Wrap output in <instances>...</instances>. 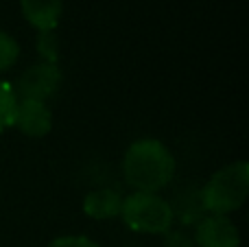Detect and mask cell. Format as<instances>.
Returning <instances> with one entry per match:
<instances>
[{"label": "cell", "mask_w": 249, "mask_h": 247, "mask_svg": "<svg viewBox=\"0 0 249 247\" xmlns=\"http://www.w3.org/2000/svg\"><path fill=\"white\" fill-rule=\"evenodd\" d=\"M123 177L138 193H158L175 177V158L162 140L140 138L124 151Z\"/></svg>", "instance_id": "1"}, {"label": "cell", "mask_w": 249, "mask_h": 247, "mask_svg": "<svg viewBox=\"0 0 249 247\" xmlns=\"http://www.w3.org/2000/svg\"><path fill=\"white\" fill-rule=\"evenodd\" d=\"M249 195V164L245 160L219 169L201 188L199 199L208 214H232L247 201Z\"/></svg>", "instance_id": "2"}, {"label": "cell", "mask_w": 249, "mask_h": 247, "mask_svg": "<svg viewBox=\"0 0 249 247\" xmlns=\"http://www.w3.org/2000/svg\"><path fill=\"white\" fill-rule=\"evenodd\" d=\"M124 226L140 234H166L173 228L171 201L160 197L158 193H131L123 197L121 214Z\"/></svg>", "instance_id": "3"}, {"label": "cell", "mask_w": 249, "mask_h": 247, "mask_svg": "<svg viewBox=\"0 0 249 247\" xmlns=\"http://www.w3.org/2000/svg\"><path fill=\"white\" fill-rule=\"evenodd\" d=\"M59 86H61L59 66L39 61V64L31 66V68H26L22 72V77L18 79L16 88H13V94H16V99H31L46 103L51 96L57 94Z\"/></svg>", "instance_id": "4"}, {"label": "cell", "mask_w": 249, "mask_h": 247, "mask_svg": "<svg viewBox=\"0 0 249 247\" xmlns=\"http://www.w3.org/2000/svg\"><path fill=\"white\" fill-rule=\"evenodd\" d=\"M11 127L29 138H44L53 129V114L46 103L31 99H16Z\"/></svg>", "instance_id": "5"}, {"label": "cell", "mask_w": 249, "mask_h": 247, "mask_svg": "<svg viewBox=\"0 0 249 247\" xmlns=\"http://www.w3.org/2000/svg\"><path fill=\"white\" fill-rule=\"evenodd\" d=\"M197 247H241V234L225 214H208L195 228Z\"/></svg>", "instance_id": "6"}, {"label": "cell", "mask_w": 249, "mask_h": 247, "mask_svg": "<svg viewBox=\"0 0 249 247\" xmlns=\"http://www.w3.org/2000/svg\"><path fill=\"white\" fill-rule=\"evenodd\" d=\"M24 20L35 31H55L61 20L64 2L61 0H20Z\"/></svg>", "instance_id": "7"}, {"label": "cell", "mask_w": 249, "mask_h": 247, "mask_svg": "<svg viewBox=\"0 0 249 247\" xmlns=\"http://www.w3.org/2000/svg\"><path fill=\"white\" fill-rule=\"evenodd\" d=\"M121 204L123 197L118 191L114 188H96V191H90L83 199V212L90 219H96V221H107V219H114L121 214Z\"/></svg>", "instance_id": "8"}, {"label": "cell", "mask_w": 249, "mask_h": 247, "mask_svg": "<svg viewBox=\"0 0 249 247\" xmlns=\"http://www.w3.org/2000/svg\"><path fill=\"white\" fill-rule=\"evenodd\" d=\"M37 53L42 61L46 64H57L59 59V42H57L55 31H39L37 33Z\"/></svg>", "instance_id": "9"}, {"label": "cell", "mask_w": 249, "mask_h": 247, "mask_svg": "<svg viewBox=\"0 0 249 247\" xmlns=\"http://www.w3.org/2000/svg\"><path fill=\"white\" fill-rule=\"evenodd\" d=\"M13 107H16V94H13V88L9 86V83L0 81V134H2L7 127H11Z\"/></svg>", "instance_id": "10"}, {"label": "cell", "mask_w": 249, "mask_h": 247, "mask_svg": "<svg viewBox=\"0 0 249 247\" xmlns=\"http://www.w3.org/2000/svg\"><path fill=\"white\" fill-rule=\"evenodd\" d=\"M20 57V46L18 42L7 33V31H0V72L9 70Z\"/></svg>", "instance_id": "11"}, {"label": "cell", "mask_w": 249, "mask_h": 247, "mask_svg": "<svg viewBox=\"0 0 249 247\" xmlns=\"http://www.w3.org/2000/svg\"><path fill=\"white\" fill-rule=\"evenodd\" d=\"M48 247H101L96 241L88 239V236H74V234H68V236H59V239L51 241Z\"/></svg>", "instance_id": "12"}, {"label": "cell", "mask_w": 249, "mask_h": 247, "mask_svg": "<svg viewBox=\"0 0 249 247\" xmlns=\"http://www.w3.org/2000/svg\"><path fill=\"white\" fill-rule=\"evenodd\" d=\"M164 247H197L195 239H190L184 230H168L164 234Z\"/></svg>", "instance_id": "13"}]
</instances>
